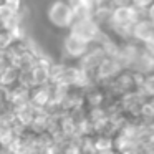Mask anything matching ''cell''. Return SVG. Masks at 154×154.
<instances>
[{"label":"cell","mask_w":154,"mask_h":154,"mask_svg":"<svg viewBox=\"0 0 154 154\" xmlns=\"http://www.w3.org/2000/svg\"><path fill=\"white\" fill-rule=\"evenodd\" d=\"M42 15L45 25L60 33L68 32L75 22V12L70 0H47L43 4Z\"/></svg>","instance_id":"obj_1"},{"label":"cell","mask_w":154,"mask_h":154,"mask_svg":"<svg viewBox=\"0 0 154 154\" xmlns=\"http://www.w3.org/2000/svg\"><path fill=\"white\" fill-rule=\"evenodd\" d=\"M91 43L85 42L83 38H80L78 35H75L73 32H65L61 35L60 40V60L65 61H73V63H78L81 58L85 57V53L88 51Z\"/></svg>","instance_id":"obj_2"},{"label":"cell","mask_w":154,"mask_h":154,"mask_svg":"<svg viewBox=\"0 0 154 154\" xmlns=\"http://www.w3.org/2000/svg\"><path fill=\"white\" fill-rule=\"evenodd\" d=\"M70 32H73L75 35H78L80 38H83L88 43H94L100 42L104 35V30L93 17L86 18H78L73 22V25L70 27Z\"/></svg>","instance_id":"obj_3"},{"label":"cell","mask_w":154,"mask_h":154,"mask_svg":"<svg viewBox=\"0 0 154 154\" xmlns=\"http://www.w3.org/2000/svg\"><path fill=\"white\" fill-rule=\"evenodd\" d=\"M143 101H144V94L139 93V91H133V93L123 94L121 98H118L116 106L126 119H139Z\"/></svg>","instance_id":"obj_4"},{"label":"cell","mask_w":154,"mask_h":154,"mask_svg":"<svg viewBox=\"0 0 154 154\" xmlns=\"http://www.w3.org/2000/svg\"><path fill=\"white\" fill-rule=\"evenodd\" d=\"M123 70L124 66L121 65L119 58L114 57V55H106L96 68V83H108V81L114 80Z\"/></svg>","instance_id":"obj_5"},{"label":"cell","mask_w":154,"mask_h":154,"mask_svg":"<svg viewBox=\"0 0 154 154\" xmlns=\"http://www.w3.org/2000/svg\"><path fill=\"white\" fill-rule=\"evenodd\" d=\"M30 103L37 109H48L55 104V93H53V83L37 85L30 88Z\"/></svg>","instance_id":"obj_6"},{"label":"cell","mask_w":154,"mask_h":154,"mask_svg":"<svg viewBox=\"0 0 154 154\" xmlns=\"http://www.w3.org/2000/svg\"><path fill=\"white\" fill-rule=\"evenodd\" d=\"M131 38L139 43H149L154 38V20H151L147 15L141 17L136 23L133 25Z\"/></svg>","instance_id":"obj_7"},{"label":"cell","mask_w":154,"mask_h":154,"mask_svg":"<svg viewBox=\"0 0 154 154\" xmlns=\"http://www.w3.org/2000/svg\"><path fill=\"white\" fill-rule=\"evenodd\" d=\"M37 113H38V109L32 103L22 104L18 108H14V121L20 128H30V124L33 123Z\"/></svg>","instance_id":"obj_8"},{"label":"cell","mask_w":154,"mask_h":154,"mask_svg":"<svg viewBox=\"0 0 154 154\" xmlns=\"http://www.w3.org/2000/svg\"><path fill=\"white\" fill-rule=\"evenodd\" d=\"M20 83V68L14 66V65H5L2 70H0V86L4 90L15 86V85Z\"/></svg>","instance_id":"obj_9"},{"label":"cell","mask_w":154,"mask_h":154,"mask_svg":"<svg viewBox=\"0 0 154 154\" xmlns=\"http://www.w3.org/2000/svg\"><path fill=\"white\" fill-rule=\"evenodd\" d=\"M94 152H116L114 151V136L106 133L93 134Z\"/></svg>","instance_id":"obj_10"},{"label":"cell","mask_w":154,"mask_h":154,"mask_svg":"<svg viewBox=\"0 0 154 154\" xmlns=\"http://www.w3.org/2000/svg\"><path fill=\"white\" fill-rule=\"evenodd\" d=\"M139 121L144 124H154V94L144 96V101L141 104Z\"/></svg>","instance_id":"obj_11"},{"label":"cell","mask_w":154,"mask_h":154,"mask_svg":"<svg viewBox=\"0 0 154 154\" xmlns=\"http://www.w3.org/2000/svg\"><path fill=\"white\" fill-rule=\"evenodd\" d=\"M101 0H70V4L73 5H81V7H85V8H88V10L93 14L94 12V8L98 7V4H100Z\"/></svg>","instance_id":"obj_12"},{"label":"cell","mask_w":154,"mask_h":154,"mask_svg":"<svg viewBox=\"0 0 154 154\" xmlns=\"http://www.w3.org/2000/svg\"><path fill=\"white\" fill-rule=\"evenodd\" d=\"M4 4L7 5V7H10L12 10L20 12L22 8H23V5H25V0H4Z\"/></svg>","instance_id":"obj_13"},{"label":"cell","mask_w":154,"mask_h":154,"mask_svg":"<svg viewBox=\"0 0 154 154\" xmlns=\"http://www.w3.org/2000/svg\"><path fill=\"white\" fill-rule=\"evenodd\" d=\"M152 4H154V0H133V5H136L137 8H141V10H144V12H146Z\"/></svg>","instance_id":"obj_14"},{"label":"cell","mask_w":154,"mask_h":154,"mask_svg":"<svg viewBox=\"0 0 154 154\" xmlns=\"http://www.w3.org/2000/svg\"><path fill=\"white\" fill-rule=\"evenodd\" d=\"M114 5H129L133 4V0H113Z\"/></svg>","instance_id":"obj_15"},{"label":"cell","mask_w":154,"mask_h":154,"mask_svg":"<svg viewBox=\"0 0 154 154\" xmlns=\"http://www.w3.org/2000/svg\"><path fill=\"white\" fill-rule=\"evenodd\" d=\"M146 15L151 18V20H154V4H152V5H151V7L146 10Z\"/></svg>","instance_id":"obj_16"}]
</instances>
